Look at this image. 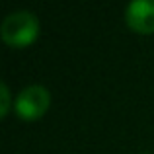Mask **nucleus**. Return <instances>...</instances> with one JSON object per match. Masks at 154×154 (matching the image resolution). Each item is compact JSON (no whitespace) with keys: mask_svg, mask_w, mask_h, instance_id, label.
<instances>
[{"mask_svg":"<svg viewBox=\"0 0 154 154\" xmlns=\"http://www.w3.org/2000/svg\"><path fill=\"white\" fill-rule=\"evenodd\" d=\"M127 23L139 33L154 31V0H133L125 12Z\"/></svg>","mask_w":154,"mask_h":154,"instance_id":"obj_3","label":"nucleus"},{"mask_svg":"<svg viewBox=\"0 0 154 154\" xmlns=\"http://www.w3.org/2000/svg\"><path fill=\"white\" fill-rule=\"evenodd\" d=\"M39 31V22L35 18L33 12L27 10H18L12 12L4 18L2 26H0V35L8 45L14 47H22L31 43L37 37Z\"/></svg>","mask_w":154,"mask_h":154,"instance_id":"obj_1","label":"nucleus"},{"mask_svg":"<svg viewBox=\"0 0 154 154\" xmlns=\"http://www.w3.org/2000/svg\"><path fill=\"white\" fill-rule=\"evenodd\" d=\"M0 100H2V103H0V115H6L8 109H10V90H8L6 84H0Z\"/></svg>","mask_w":154,"mask_h":154,"instance_id":"obj_4","label":"nucleus"},{"mask_svg":"<svg viewBox=\"0 0 154 154\" xmlns=\"http://www.w3.org/2000/svg\"><path fill=\"white\" fill-rule=\"evenodd\" d=\"M47 107H49V92L47 88L37 86V84L23 88L16 98V111L27 119L43 115Z\"/></svg>","mask_w":154,"mask_h":154,"instance_id":"obj_2","label":"nucleus"}]
</instances>
